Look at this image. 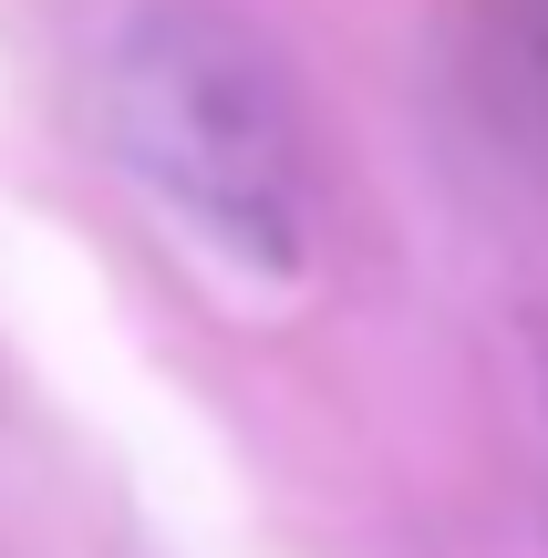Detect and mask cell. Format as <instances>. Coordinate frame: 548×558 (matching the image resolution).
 <instances>
[{
    "instance_id": "1",
    "label": "cell",
    "mask_w": 548,
    "mask_h": 558,
    "mask_svg": "<svg viewBox=\"0 0 548 558\" xmlns=\"http://www.w3.org/2000/svg\"><path fill=\"white\" fill-rule=\"evenodd\" d=\"M103 135L124 177L228 269L290 279L321 228L310 114L290 62L228 0H145L103 52Z\"/></svg>"
},
{
    "instance_id": "2",
    "label": "cell",
    "mask_w": 548,
    "mask_h": 558,
    "mask_svg": "<svg viewBox=\"0 0 548 558\" xmlns=\"http://www.w3.org/2000/svg\"><path fill=\"white\" fill-rule=\"evenodd\" d=\"M528 383H538V456H548V331L528 341Z\"/></svg>"
},
{
    "instance_id": "3",
    "label": "cell",
    "mask_w": 548,
    "mask_h": 558,
    "mask_svg": "<svg viewBox=\"0 0 548 558\" xmlns=\"http://www.w3.org/2000/svg\"><path fill=\"white\" fill-rule=\"evenodd\" d=\"M528 32H538V73H548V0H528Z\"/></svg>"
}]
</instances>
